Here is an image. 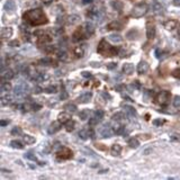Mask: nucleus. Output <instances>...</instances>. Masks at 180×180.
<instances>
[{"mask_svg":"<svg viewBox=\"0 0 180 180\" xmlns=\"http://www.w3.org/2000/svg\"><path fill=\"white\" fill-rule=\"evenodd\" d=\"M92 98V94L91 92H85V94L80 95L79 97H78V101L80 104H87L90 101V99Z\"/></svg>","mask_w":180,"mask_h":180,"instance_id":"2eb2a0df","label":"nucleus"},{"mask_svg":"<svg viewBox=\"0 0 180 180\" xmlns=\"http://www.w3.org/2000/svg\"><path fill=\"white\" fill-rule=\"evenodd\" d=\"M44 4H46V5H48V4H51V2H53L54 0H42Z\"/></svg>","mask_w":180,"mask_h":180,"instance_id":"0e129e2a","label":"nucleus"},{"mask_svg":"<svg viewBox=\"0 0 180 180\" xmlns=\"http://www.w3.org/2000/svg\"><path fill=\"white\" fill-rule=\"evenodd\" d=\"M114 133H115L114 129H113L108 124H105L101 129H99V135H100V137H103V138L112 137Z\"/></svg>","mask_w":180,"mask_h":180,"instance_id":"39448f33","label":"nucleus"},{"mask_svg":"<svg viewBox=\"0 0 180 180\" xmlns=\"http://www.w3.org/2000/svg\"><path fill=\"white\" fill-rule=\"evenodd\" d=\"M1 171L2 172H11L10 170H5V169H1Z\"/></svg>","mask_w":180,"mask_h":180,"instance_id":"69168bd1","label":"nucleus"},{"mask_svg":"<svg viewBox=\"0 0 180 180\" xmlns=\"http://www.w3.org/2000/svg\"><path fill=\"white\" fill-rule=\"evenodd\" d=\"M80 22H81V18H80L79 15L73 14V15H70V16L68 17V23L69 24H71V25H78Z\"/></svg>","mask_w":180,"mask_h":180,"instance_id":"a211bd4d","label":"nucleus"},{"mask_svg":"<svg viewBox=\"0 0 180 180\" xmlns=\"http://www.w3.org/2000/svg\"><path fill=\"white\" fill-rule=\"evenodd\" d=\"M95 133L92 129H82L80 132H79V137L81 140H88L89 137H94Z\"/></svg>","mask_w":180,"mask_h":180,"instance_id":"9d476101","label":"nucleus"},{"mask_svg":"<svg viewBox=\"0 0 180 180\" xmlns=\"http://www.w3.org/2000/svg\"><path fill=\"white\" fill-rule=\"evenodd\" d=\"M23 140H24V142H25L26 144H28V145L34 144L35 142H36V138H35L34 136H32V135H28V134L24 135V136H23Z\"/></svg>","mask_w":180,"mask_h":180,"instance_id":"c756f323","label":"nucleus"},{"mask_svg":"<svg viewBox=\"0 0 180 180\" xmlns=\"http://www.w3.org/2000/svg\"><path fill=\"white\" fill-rule=\"evenodd\" d=\"M15 76V73L11 69H2L1 70V78L5 81H8V80H11Z\"/></svg>","mask_w":180,"mask_h":180,"instance_id":"9b49d317","label":"nucleus"},{"mask_svg":"<svg viewBox=\"0 0 180 180\" xmlns=\"http://www.w3.org/2000/svg\"><path fill=\"white\" fill-rule=\"evenodd\" d=\"M9 91H11V85L10 82H2L1 83V92H7L8 94Z\"/></svg>","mask_w":180,"mask_h":180,"instance_id":"72a5a7b5","label":"nucleus"},{"mask_svg":"<svg viewBox=\"0 0 180 180\" xmlns=\"http://www.w3.org/2000/svg\"><path fill=\"white\" fill-rule=\"evenodd\" d=\"M169 100H170V92L169 91H166V90H162V91H160L157 96V101L158 104L160 105H167L169 103Z\"/></svg>","mask_w":180,"mask_h":180,"instance_id":"20e7f679","label":"nucleus"},{"mask_svg":"<svg viewBox=\"0 0 180 180\" xmlns=\"http://www.w3.org/2000/svg\"><path fill=\"white\" fill-rule=\"evenodd\" d=\"M178 39H180V29H179V32H178Z\"/></svg>","mask_w":180,"mask_h":180,"instance_id":"774afa93","label":"nucleus"},{"mask_svg":"<svg viewBox=\"0 0 180 180\" xmlns=\"http://www.w3.org/2000/svg\"><path fill=\"white\" fill-rule=\"evenodd\" d=\"M163 26H164V28H166V29L172 30V29H175V28L177 27V22H176V20H173V19H168V20H166V22H164Z\"/></svg>","mask_w":180,"mask_h":180,"instance_id":"aec40b11","label":"nucleus"},{"mask_svg":"<svg viewBox=\"0 0 180 180\" xmlns=\"http://www.w3.org/2000/svg\"><path fill=\"white\" fill-rule=\"evenodd\" d=\"M129 147H132V149H137L138 146H140V142H138V140L137 138H131V140H129Z\"/></svg>","mask_w":180,"mask_h":180,"instance_id":"e433bc0d","label":"nucleus"},{"mask_svg":"<svg viewBox=\"0 0 180 180\" xmlns=\"http://www.w3.org/2000/svg\"><path fill=\"white\" fill-rule=\"evenodd\" d=\"M91 65H92V67H94V68H99V67H100V63H97V62H92V63H91Z\"/></svg>","mask_w":180,"mask_h":180,"instance_id":"680f3d73","label":"nucleus"},{"mask_svg":"<svg viewBox=\"0 0 180 180\" xmlns=\"http://www.w3.org/2000/svg\"><path fill=\"white\" fill-rule=\"evenodd\" d=\"M64 109L67 110L68 113H71V114H74V113L77 112V106L74 105V104H67L64 106Z\"/></svg>","mask_w":180,"mask_h":180,"instance_id":"f704fd0d","label":"nucleus"},{"mask_svg":"<svg viewBox=\"0 0 180 180\" xmlns=\"http://www.w3.org/2000/svg\"><path fill=\"white\" fill-rule=\"evenodd\" d=\"M25 158L28 159V160H32V161H37V158H36L35 154H33V153H27V154H25Z\"/></svg>","mask_w":180,"mask_h":180,"instance_id":"de8ad7c7","label":"nucleus"},{"mask_svg":"<svg viewBox=\"0 0 180 180\" xmlns=\"http://www.w3.org/2000/svg\"><path fill=\"white\" fill-rule=\"evenodd\" d=\"M82 39H88V36L86 35V33L83 32V29H78L76 30L72 35V41L73 42H79V41H81Z\"/></svg>","mask_w":180,"mask_h":180,"instance_id":"f8f14e48","label":"nucleus"},{"mask_svg":"<svg viewBox=\"0 0 180 180\" xmlns=\"http://www.w3.org/2000/svg\"><path fill=\"white\" fill-rule=\"evenodd\" d=\"M172 76L175 78H178V79H180V68L176 69V70H173L172 71Z\"/></svg>","mask_w":180,"mask_h":180,"instance_id":"8fccbe9b","label":"nucleus"},{"mask_svg":"<svg viewBox=\"0 0 180 180\" xmlns=\"http://www.w3.org/2000/svg\"><path fill=\"white\" fill-rule=\"evenodd\" d=\"M124 109H125V113H126L129 117H135V116H136V110H135L132 106H127V105H125Z\"/></svg>","mask_w":180,"mask_h":180,"instance_id":"c85d7f7f","label":"nucleus"},{"mask_svg":"<svg viewBox=\"0 0 180 180\" xmlns=\"http://www.w3.org/2000/svg\"><path fill=\"white\" fill-rule=\"evenodd\" d=\"M155 36V27L153 25H147L146 27V37L149 39H154Z\"/></svg>","mask_w":180,"mask_h":180,"instance_id":"4be33fe9","label":"nucleus"},{"mask_svg":"<svg viewBox=\"0 0 180 180\" xmlns=\"http://www.w3.org/2000/svg\"><path fill=\"white\" fill-rule=\"evenodd\" d=\"M14 30L11 27H4L2 29H1V39H8L9 37H11V35H13Z\"/></svg>","mask_w":180,"mask_h":180,"instance_id":"4468645a","label":"nucleus"},{"mask_svg":"<svg viewBox=\"0 0 180 180\" xmlns=\"http://www.w3.org/2000/svg\"><path fill=\"white\" fill-rule=\"evenodd\" d=\"M60 98L62 99V100H63V99H65V98H68V92H67V91H63V92L61 94Z\"/></svg>","mask_w":180,"mask_h":180,"instance_id":"5fc2aeb1","label":"nucleus"},{"mask_svg":"<svg viewBox=\"0 0 180 180\" xmlns=\"http://www.w3.org/2000/svg\"><path fill=\"white\" fill-rule=\"evenodd\" d=\"M73 53L77 57H83L86 54V45H80V46L74 47Z\"/></svg>","mask_w":180,"mask_h":180,"instance_id":"dca6fc26","label":"nucleus"},{"mask_svg":"<svg viewBox=\"0 0 180 180\" xmlns=\"http://www.w3.org/2000/svg\"><path fill=\"white\" fill-rule=\"evenodd\" d=\"M94 116L100 122V120L104 118V112L103 110H100V109H98V110H96V112L94 113Z\"/></svg>","mask_w":180,"mask_h":180,"instance_id":"37998d69","label":"nucleus"},{"mask_svg":"<svg viewBox=\"0 0 180 180\" xmlns=\"http://www.w3.org/2000/svg\"><path fill=\"white\" fill-rule=\"evenodd\" d=\"M55 54H56V57L61 61H67L69 57L68 53H67L64 50H59V51H56Z\"/></svg>","mask_w":180,"mask_h":180,"instance_id":"bb28decb","label":"nucleus"},{"mask_svg":"<svg viewBox=\"0 0 180 180\" xmlns=\"http://www.w3.org/2000/svg\"><path fill=\"white\" fill-rule=\"evenodd\" d=\"M133 85H134L135 87H136V89H140V88H141V85L138 83V81H134V82H133Z\"/></svg>","mask_w":180,"mask_h":180,"instance_id":"e2e57ef3","label":"nucleus"},{"mask_svg":"<svg viewBox=\"0 0 180 180\" xmlns=\"http://www.w3.org/2000/svg\"><path fill=\"white\" fill-rule=\"evenodd\" d=\"M81 76L83 78H91L92 77V74L90 72H88V71H83V72H81Z\"/></svg>","mask_w":180,"mask_h":180,"instance_id":"864d4df0","label":"nucleus"},{"mask_svg":"<svg viewBox=\"0 0 180 180\" xmlns=\"http://www.w3.org/2000/svg\"><path fill=\"white\" fill-rule=\"evenodd\" d=\"M122 152V146L119 144H113L112 147H110V153H112L113 157H118Z\"/></svg>","mask_w":180,"mask_h":180,"instance_id":"b1692460","label":"nucleus"},{"mask_svg":"<svg viewBox=\"0 0 180 180\" xmlns=\"http://www.w3.org/2000/svg\"><path fill=\"white\" fill-rule=\"evenodd\" d=\"M123 118H125V116H124V113H122V112H118L113 115V119L114 120H122Z\"/></svg>","mask_w":180,"mask_h":180,"instance_id":"79ce46f5","label":"nucleus"},{"mask_svg":"<svg viewBox=\"0 0 180 180\" xmlns=\"http://www.w3.org/2000/svg\"><path fill=\"white\" fill-rule=\"evenodd\" d=\"M74 126H76V123H74V120H72V119L68 120V122L64 124V127H65V131H67V132H72L73 129H74Z\"/></svg>","mask_w":180,"mask_h":180,"instance_id":"7c9ffc66","label":"nucleus"},{"mask_svg":"<svg viewBox=\"0 0 180 180\" xmlns=\"http://www.w3.org/2000/svg\"><path fill=\"white\" fill-rule=\"evenodd\" d=\"M42 90H43V89H42V88H39V87H35L34 91H33V92H35V94H39Z\"/></svg>","mask_w":180,"mask_h":180,"instance_id":"4d7b16f0","label":"nucleus"},{"mask_svg":"<svg viewBox=\"0 0 180 180\" xmlns=\"http://www.w3.org/2000/svg\"><path fill=\"white\" fill-rule=\"evenodd\" d=\"M94 0H82V4L83 5H89V4H91Z\"/></svg>","mask_w":180,"mask_h":180,"instance_id":"052dcab7","label":"nucleus"},{"mask_svg":"<svg viewBox=\"0 0 180 180\" xmlns=\"http://www.w3.org/2000/svg\"><path fill=\"white\" fill-rule=\"evenodd\" d=\"M172 104H173V106H175V107H177V108L180 107V96H175Z\"/></svg>","mask_w":180,"mask_h":180,"instance_id":"a18cd8bd","label":"nucleus"},{"mask_svg":"<svg viewBox=\"0 0 180 180\" xmlns=\"http://www.w3.org/2000/svg\"><path fill=\"white\" fill-rule=\"evenodd\" d=\"M149 70H150V64H149L146 61H141V62L137 64L136 71L138 74H145V73H147Z\"/></svg>","mask_w":180,"mask_h":180,"instance_id":"6e6552de","label":"nucleus"},{"mask_svg":"<svg viewBox=\"0 0 180 180\" xmlns=\"http://www.w3.org/2000/svg\"><path fill=\"white\" fill-rule=\"evenodd\" d=\"M107 39H109L110 42H113V43H115V44H118L123 42V37H122L119 34H110L107 36Z\"/></svg>","mask_w":180,"mask_h":180,"instance_id":"6ab92c4d","label":"nucleus"},{"mask_svg":"<svg viewBox=\"0 0 180 180\" xmlns=\"http://www.w3.org/2000/svg\"><path fill=\"white\" fill-rule=\"evenodd\" d=\"M101 95H103L104 98H106V99H110V98H112V97H110V95L107 94V92H103Z\"/></svg>","mask_w":180,"mask_h":180,"instance_id":"bf43d9fd","label":"nucleus"},{"mask_svg":"<svg viewBox=\"0 0 180 180\" xmlns=\"http://www.w3.org/2000/svg\"><path fill=\"white\" fill-rule=\"evenodd\" d=\"M88 17L90 19H92L95 22H100L101 18H103V14L100 13V10H97V9H91L89 13H88Z\"/></svg>","mask_w":180,"mask_h":180,"instance_id":"1a4fd4ad","label":"nucleus"},{"mask_svg":"<svg viewBox=\"0 0 180 180\" xmlns=\"http://www.w3.org/2000/svg\"><path fill=\"white\" fill-rule=\"evenodd\" d=\"M4 8L6 11H14L15 8H16V4H15V1L14 0H8V1H6V4H5Z\"/></svg>","mask_w":180,"mask_h":180,"instance_id":"393cba45","label":"nucleus"},{"mask_svg":"<svg viewBox=\"0 0 180 180\" xmlns=\"http://www.w3.org/2000/svg\"><path fill=\"white\" fill-rule=\"evenodd\" d=\"M20 45V43L18 42L17 39H14V41H10L9 42V46H11V47H16V46H19Z\"/></svg>","mask_w":180,"mask_h":180,"instance_id":"09e8293b","label":"nucleus"},{"mask_svg":"<svg viewBox=\"0 0 180 180\" xmlns=\"http://www.w3.org/2000/svg\"><path fill=\"white\" fill-rule=\"evenodd\" d=\"M10 101H11V98L9 97V96H7V97H1V105H8V104H10Z\"/></svg>","mask_w":180,"mask_h":180,"instance_id":"c03bdc74","label":"nucleus"},{"mask_svg":"<svg viewBox=\"0 0 180 180\" xmlns=\"http://www.w3.org/2000/svg\"><path fill=\"white\" fill-rule=\"evenodd\" d=\"M147 10H149V6L144 2H141V4H137L134 6L132 11H131V15L134 18H141L147 13Z\"/></svg>","mask_w":180,"mask_h":180,"instance_id":"7ed1b4c3","label":"nucleus"},{"mask_svg":"<svg viewBox=\"0 0 180 180\" xmlns=\"http://www.w3.org/2000/svg\"><path fill=\"white\" fill-rule=\"evenodd\" d=\"M39 64L41 65H53L54 64V61L52 60L51 57H44L39 60Z\"/></svg>","mask_w":180,"mask_h":180,"instance_id":"2f4dec72","label":"nucleus"},{"mask_svg":"<svg viewBox=\"0 0 180 180\" xmlns=\"http://www.w3.org/2000/svg\"><path fill=\"white\" fill-rule=\"evenodd\" d=\"M61 126H62V123H61L60 120L53 122V123L50 125V127H48V129H47V132H48V134H54L61 129Z\"/></svg>","mask_w":180,"mask_h":180,"instance_id":"ddd939ff","label":"nucleus"},{"mask_svg":"<svg viewBox=\"0 0 180 180\" xmlns=\"http://www.w3.org/2000/svg\"><path fill=\"white\" fill-rule=\"evenodd\" d=\"M134 71V65L132 64V63H125L124 65H123V72L125 73V74H132Z\"/></svg>","mask_w":180,"mask_h":180,"instance_id":"cd10ccee","label":"nucleus"},{"mask_svg":"<svg viewBox=\"0 0 180 180\" xmlns=\"http://www.w3.org/2000/svg\"><path fill=\"white\" fill-rule=\"evenodd\" d=\"M22 134H23V131L19 126H16V127H14V129H11V135H13V136H20Z\"/></svg>","mask_w":180,"mask_h":180,"instance_id":"ea45409f","label":"nucleus"},{"mask_svg":"<svg viewBox=\"0 0 180 180\" xmlns=\"http://www.w3.org/2000/svg\"><path fill=\"white\" fill-rule=\"evenodd\" d=\"M82 29H83V32L86 33L87 36H90V35H92V34H94V32H95L94 26L91 25L90 23H86V24L83 25V27H82Z\"/></svg>","mask_w":180,"mask_h":180,"instance_id":"5701e85b","label":"nucleus"},{"mask_svg":"<svg viewBox=\"0 0 180 180\" xmlns=\"http://www.w3.org/2000/svg\"><path fill=\"white\" fill-rule=\"evenodd\" d=\"M23 19H24L25 22L29 23L30 25H34V26H39L47 23L46 16H45V14L43 13V10L41 8L30 9L28 11H26V13L23 15Z\"/></svg>","mask_w":180,"mask_h":180,"instance_id":"f257e3e1","label":"nucleus"},{"mask_svg":"<svg viewBox=\"0 0 180 180\" xmlns=\"http://www.w3.org/2000/svg\"><path fill=\"white\" fill-rule=\"evenodd\" d=\"M107 171H108V170H101V171L99 172V173H105V172H107Z\"/></svg>","mask_w":180,"mask_h":180,"instance_id":"338daca9","label":"nucleus"},{"mask_svg":"<svg viewBox=\"0 0 180 180\" xmlns=\"http://www.w3.org/2000/svg\"><path fill=\"white\" fill-rule=\"evenodd\" d=\"M99 120L96 118V117H92V118H89V126H96V125H98Z\"/></svg>","mask_w":180,"mask_h":180,"instance_id":"49530a36","label":"nucleus"},{"mask_svg":"<svg viewBox=\"0 0 180 180\" xmlns=\"http://www.w3.org/2000/svg\"><path fill=\"white\" fill-rule=\"evenodd\" d=\"M172 4H173V6H176V7H180V0H173Z\"/></svg>","mask_w":180,"mask_h":180,"instance_id":"13d9d810","label":"nucleus"},{"mask_svg":"<svg viewBox=\"0 0 180 180\" xmlns=\"http://www.w3.org/2000/svg\"><path fill=\"white\" fill-rule=\"evenodd\" d=\"M71 119V116H70V113H60L59 116H57V120H60L62 124H65L68 120Z\"/></svg>","mask_w":180,"mask_h":180,"instance_id":"412c9836","label":"nucleus"},{"mask_svg":"<svg viewBox=\"0 0 180 180\" xmlns=\"http://www.w3.org/2000/svg\"><path fill=\"white\" fill-rule=\"evenodd\" d=\"M114 132H115L117 135H123L125 132V127L122 126V125H116L115 127H114Z\"/></svg>","mask_w":180,"mask_h":180,"instance_id":"58836bf2","label":"nucleus"},{"mask_svg":"<svg viewBox=\"0 0 180 180\" xmlns=\"http://www.w3.org/2000/svg\"><path fill=\"white\" fill-rule=\"evenodd\" d=\"M107 29H115V30H119L122 29V24H120L118 20H113L107 25Z\"/></svg>","mask_w":180,"mask_h":180,"instance_id":"a878e982","label":"nucleus"},{"mask_svg":"<svg viewBox=\"0 0 180 180\" xmlns=\"http://www.w3.org/2000/svg\"><path fill=\"white\" fill-rule=\"evenodd\" d=\"M116 68H117V63H115V62H110V63L107 64L108 70H113V69H116Z\"/></svg>","mask_w":180,"mask_h":180,"instance_id":"603ef678","label":"nucleus"},{"mask_svg":"<svg viewBox=\"0 0 180 180\" xmlns=\"http://www.w3.org/2000/svg\"><path fill=\"white\" fill-rule=\"evenodd\" d=\"M152 10H153V13L155 15H161L163 13V10H164V8H163V6L159 1H154L152 4Z\"/></svg>","mask_w":180,"mask_h":180,"instance_id":"f3484780","label":"nucleus"},{"mask_svg":"<svg viewBox=\"0 0 180 180\" xmlns=\"http://www.w3.org/2000/svg\"><path fill=\"white\" fill-rule=\"evenodd\" d=\"M90 116V110L89 109H83V110H81V112L79 113V118L81 120H86L89 118Z\"/></svg>","mask_w":180,"mask_h":180,"instance_id":"473e14b6","label":"nucleus"},{"mask_svg":"<svg viewBox=\"0 0 180 180\" xmlns=\"http://www.w3.org/2000/svg\"><path fill=\"white\" fill-rule=\"evenodd\" d=\"M28 90H29V87L27 86L26 83H20V85L15 87L14 94L16 95V96H19V97H20V96H25Z\"/></svg>","mask_w":180,"mask_h":180,"instance_id":"0eeeda50","label":"nucleus"},{"mask_svg":"<svg viewBox=\"0 0 180 180\" xmlns=\"http://www.w3.org/2000/svg\"><path fill=\"white\" fill-rule=\"evenodd\" d=\"M10 146L13 147V149H17V150H22L23 147H24V145H23V143L22 142H19V141H11L10 142Z\"/></svg>","mask_w":180,"mask_h":180,"instance_id":"4c0bfd02","label":"nucleus"},{"mask_svg":"<svg viewBox=\"0 0 180 180\" xmlns=\"http://www.w3.org/2000/svg\"><path fill=\"white\" fill-rule=\"evenodd\" d=\"M57 158L59 159H62V160H67V159H70L72 158V151L68 149V147H64V146H62L60 150L57 151Z\"/></svg>","mask_w":180,"mask_h":180,"instance_id":"423d86ee","label":"nucleus"},{"mask_svg":"<svg viewBox=\"0 0 180 180\" xmlns=\"http://www.w3.org/2000/svg\"><path fill=\"white\" fill-rule=\"evenodd\" d=\"M112 6L114 7V9H116V10H118V11H120V10H123L124 4H123L122 1H119V0H116V1H113Z\"/></svg>","mask_w":180,"mask_h":180,"instance_id":"c9c22d12","label":"nucleus"},{"mask_svg":"<svg viewBox=\"0 0 180 180\" xmlns=\"http://www.w3.org/2000/svg\"><path fill=\"white\" fill-rule=\"evenodd\" d=\"M152 123H153V125H154V126H161V125L164 123V120H162V119H154L153 122H152Z\"/></svg>","mask_w":180,"mask_h":180,"instance_id":"3c124183","label":"nucleus"},{"mask_svg":"<svg viewBox=\"0 0 180 180\" xmlns=\"http://www.w3.org/2000/svg\"><path fill=\"white\" fill-rule=\"evenodd\" d=\"M43 91H45L46 94H55L56 91H57V89H56L55 86H48L46 88H44Z\"/></svg>","mask_w":180,"mask_h":180,"instance_id":"a19ab883","label":"nucleus"},{"mask_svg":"<svg viewBox=\"0 0 180 180\" xmlns=\"http://www.w3.org/2000/svg\"><path fill=\"white\" fill-rule=\"evenodd\" d=\"M9 124V120H0V125H1V126H2V127H4V126H7V125Z\"/></svg>","mask_w":180,"mask_h":180,"instance_id":"6e6d98bb","label":"nucleus"},{"mask_svg":"<svg viewBox=\"0 0 180 180\" xmlns=\"http://www.w3.org/2000/svg\"><path fill=\"white\" fill-rule=\"evenodd\" d=\"M97 52L103 56H115L119 53V50L116 46H110L106 42V39H101L98 44Z\"/></svg>","mask_w":180,"mask_h":180,"instance_id":"f03ea898","label":"nucleus"}]
</instances>
